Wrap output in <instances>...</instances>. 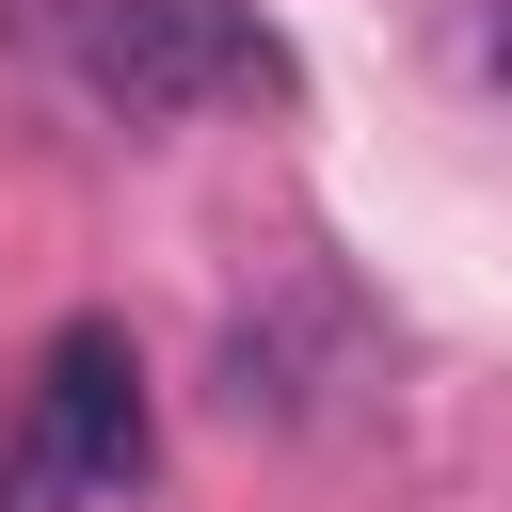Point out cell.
<instances>
[{
	"mask_svg": "<svg viewBox=\"0 0 512 512\" xmlns=\"http://www.w3.org/2000/svg\"><path fill=\"white\" fill-rule=\"evenodd\" d=\"M64 48L128 128L208 112V96H256V112L288 96V48H272L256 0H64Z\"/></svg>",
	"mask_w": 512,
	"mask_h": 512,
	"instance_id": "6da1fadb",
	"label": "cell"
},
{
	"mask_svg": "<svg viewBox=\"0 0 512 512\" xmlns=\"http://www.w3.org/2000/svg\"><path fill=\"white\" fill-rule=\"evenodd\" d=\"M32 432H48V464L80 496L144 480V352H128V320H64L32 352Z\"/></svg>",
	"mask_w": 512,
	"mask_h": 512,
	"instance_id": "7a4b0ae2",
	"label": "cell"
},
{
	"mask_svg": "<svg viewBox=\"0 0 512 512\" xmlns=\"http://www.w3.org/2000/svg\"><path fill=\"white\" fill-rule=\"evenodd\" d=\"M352 384H368V320H352L336 288H288V304H256V320H224V400H240V416L304 432V416H336Z\"/></svg>",
	"mask_w": 512,
	"mask_h": 512,
	"instance_id": "3957f363",
	"label": "cell"
},
{
	"mask_svg": "<svg viewBox=\"0 0 512 512\" xmlns=\"http://www.w3.org/2000/svg\"><path fill=\"white\" fill-rule=\"evenodd\" d=\"M432 64H448L464 96H512V0H448V16H432Z\"/></svg>",
	"mask_w": 512,
	"mask_h": 512,
	"instance_id": "277c9868",
	"label": "cell"
}]
</instances>
